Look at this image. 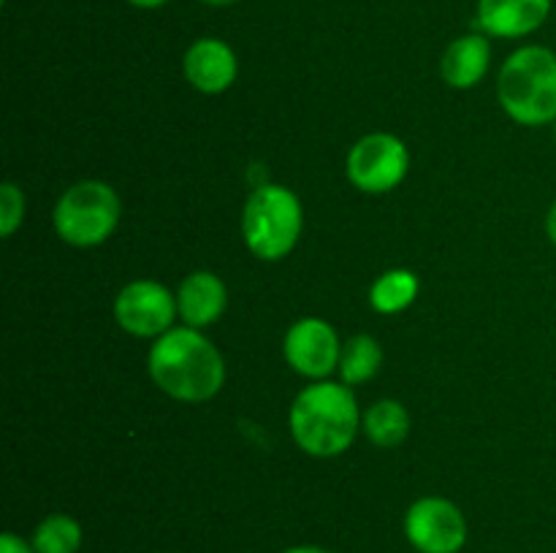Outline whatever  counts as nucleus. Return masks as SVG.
<instances>
[{
    "mask_svg": "<svg viewBox=\"0 0 556 553\" xmlns=\"http://www.w3.org/2000/svg\"><path fill=\"white\" fill-rule=\"evenodd\" d=\"M150 374L163 394L179 401H206L223 388L226 363L199 329H172L152 345Z\"/></svg>",
    "mask_w": 556,
    "mask_h": 553,
    "instance_id": "nucleus-1",
    "label": "nucleus"
},
{
    "mask_svg": "<svg viewBox=\"0 0 556 553\" xmlns=\"http://www.w3.org/2000/svg\"><path fill=\"white\" fill-rule=\"evenodd\" d=\"M291 434L299 448L318 459H331L351 448L358 432L356 396L340 383H315L291 407Z\"/></svg>",
    "mask_w": 556,
    "mask_h": 553,
    "instance_id": "nucleus-2",
    "label": "nucleus"
},
{
    "mask_svg": "<svg viewBox=\"0 0 556 553\" xmlns=\"http://www.w3.org/2000/svg\"><path fill=\"white\" fill-rule=\"evenodd\" d=\"M497 95L519 125L556 123V54L548 47H521L500 68Z\"/></svg>",
    "mask_w": 556,
    "mask_h": 553,
    "instance_id": "nucleus-3",
    "label": "nucleus"
},
{
    "mask_svg": "<svg viewBox=\"0 0 556 553\" xmlns=\"http://www.w3.org/2000/svg\"><path fill=\"white\" fill-rule=\"evenodd\" d=\"M244 244L261 260H280L302 233V204L282 184H261L250 193L242 215Z\"/></svg>",
    "mask_w": 556,
    "mask_h": 553,
    "instance_id": "nucleus-4",
    "label": "nucleus"
},
{
    "mask_svg": "<svg viewBox=\"0 0 556 553\" xmlns=\"http://www.w3.org/2000/svg\"><path fill=\"white\" fill-rule=\"evenodd\" d=\"M119 222V198L106 182H79L60 195L54 206V228L74 247H96L106 242Z\"/></svg>",
    "mask_w": 556,
    "mask_h": 553,
    "instance_id": "nucleus-5",
    "label": "nucleus"
},
{
    "mask_svg": "<svg viewBox=\"0 0 556 553\" xmlns=\"http://www.w3.org/2000/svg\"><path fill=\"white\" fill-rule=\"evenodd\" d=\"M410 155L391 133H369L348 155V179L364 193H389L405 179Z\"/></svg>",
    "mask_w": 556,
    "mask_h": 553,
    "instance_id": "nucleus-6",
    "label": "nucleus"
},
{
    "mask_svg": "<svg viewBox=\"0 0 556 553\" xmlns=\"http://www.w3.org/2000/svg\"><path fill=\"white\" fill-rule=\"evenodd\" d=\"M405 535L418 553H459L467 542V520L448 499L424 497L407 510Z\"/></svg>",
    "mask_w": 556,
    "mask_h": 553,
    "instance_id": "nucleus-7",
    "label": "nucleus"
},
{
    "mask_svg": "<svg viewBox=\"0 0 556 553\" xmlns=\"http://www.w3.org/2000/svg\"><path fill=\"white\" fill-rule=\"evenodd\" d=\"M177 301L161 282L139 280L119 291L114 301V318L134 336H163L172 331Z\"/></svg>",
    "mask_w": 556,
    "mask_h": 553,
    "instance_id": "nucleus-8",
    "label": "nucleus"
},
{
    "mask_svg": "<svg viewBox=\"0 0 556 553\" xmlns=\"http://www.w3.org/2000/svg\"><path fill=\"white\" fill-rule=\"evenodd\" d=\"M286 361L296 369L304 377L320 380L331 374L340 363V339H337L334 329L326 320L304 318L288 329L286 342Z\"/></svg>",
    "mask_w": 556,
    "mask_h": 553,
    "instance_id": "nucleus-9",
    "label": "nucleus"
},
{
    "mask_svg": "<svg viewBox=\"0 0 556 553\" xmlns=\"http://www.w3.org/2000/svg\"><path fill=\"white\" fill-rule=\"evenodd\" d=\"M554 0H478V27L494 38H525L543 27Z\"/></svg>",
    "mask_w": 556,
    "mask_h": 553,
    "instance_id": "nucleus-10",
    "label": "nucleus"
},
{
    "mask_svg": "<svg viewBox=\"0 0 556 553\" xmlns=\"http://www.w3.org/2000/svg\"><path fill=\"white\" fill-rule=\"evenodd\" d=\"M237 54L220 38H199L185 52V76L195 90L215 95L237 81Z\"/></svg>",
    "mask_w": 556,
    "mask_h": 553,
    "instance_id": "nucleus-11",
    "label": "nucleus"
},
{
    "mask_svg": "<svg viewBox=\"0 0 556 553\" xmlns=\"http://www.w3.org/2000/svg\"><path fill=\"white\" fill-rule=\"evenodd\" d=\"M177 309L190 329H204L226 309V285L212 271H193L179 285Z\"/></svg>",
    "mask_w": 556,
    "mask_h": 553,
    "instance_id": "nucleus-12",
    "label": "nucleus"
},
{
    "mask_svg": "<svg viewBox=\"0 0 556 553\" xmlns=\"http://www.w3.org/2000/svg\"><path fill=\"white\" fill-rule=\"evenodd\" d=\"M489 60H492V47H489L486 36L467 33V36L456 38L448 43V49L443 52V63H440L445 85L456 87V90H470L486 76Z\"/></svg>",
    "mask_w": 556,
    "mask_h": 553,
    "instance_id": "nucleus-13",
    "label": "nucleus"
},
{
    "mask_svg": "<svg viewBox=\"0 0 556 553\" xmlns=\"http://www.w3.org/2000/svg\"><path fill=\"white\" fill-rule=\"evenodd\" d=\"M364 434L372 439L378 448H396L400 442H405V437L410 434V415H407L405 407L394 399H383L378 404H372L364 415Z\"/></svg>",
    "mask_w": 556,
    "mask_h": 553,
    "instance_id": "nucleus-14",
    "label": "nucleus"
},
{
    "mask_svg": "<svg viewBox=\"0 0 556 553\" xmlns=\"http://www.w3.org/2000/svg\"><path fill=\"white\" fill-rule=\"evenodd\" d=\"M418 296V276L407 269H391L375 280L369 304L380 314H396L410 307Z\"/></svg>",
    "mask_w": 556,
    "mask_h": 553,
    "instance_id": "nucleus-15",
    "label": "nucleus"
},
{
    "mask_svg": "<svg viewBox=\"0 0 556 553\" xmlns=\"http://www.w3.org/2000/svg\"><path fill=\"white\" fill-rule=\"evenodd\" d=\"M383 363V350H380L378 342L367 334L353 336L345 345L340 358V374L345 385H358L364 380L375 377V372Z\"/></svg>",
    "mask_w": 556,
    "mask_h": 553,
    "instance_id": "nucleus-16",
    "label": "nucleus"
},
{
    "mask_svg": "<svg viewBox=\"0 0 556 553\" xmlns=\"http://www.w3.org/2000/svg\"><path fill=\"white\" fill-rule=\"evenodd\" d=\"M81 548V526L71 515L54 513L36 526L33 551L36 553H76Z\"/></svg>",
    "mask_w": 556,
    "mask_h": 553,
    "instance_id": "nucleus-17",
    "label": "nucleus"
},
{
    "mask_svg": "<svg viewBox=\"0 0 556 553\" xmlns=\"http://www.w3.org/2000/svg\"><path fill=\"white\" fill-rule=\"evenodd\" d=\"M22 217H25V195L14 182H5L0 188V233L11 236L22 222Z\"/></svg>",
    "mask_w": 556,
    "mask_h": 553,
    "instance_id": "nucleus-18",
    "label": "nucleus"
},
{
    "mask_svg": "<svg viewBox=\"0 0 556 553\" xmlns=\"http://www.w3.org/2000/svg\"><path fill=\"white\" fill-rule=\"evenodd\" d=\"M0 553H36V551H33V545H27L22 537H16L14 531H5V535L0 537Z\"/></svg>",
    "mask_w": 556,
    "mask_h": 553,
    "instance_id": "nucleus-19",
    "label": "nucleus"
},
{
    "mask_svg": "<svg viewBox=\"0 0 556 553\" xmlns=\"http://www.w3.org/2000/svg\"><path fill=\"white\" fill-rule=\"evenodd\" d=\"M546 233L548 239L556 244V201L552 204V209H548V217H546Z\"/></svg>",
    "mask_w": 556,
    "mask_h": 553,
    "instance_id": "nucleus-20",
    "label": "nucleus"
},
{
    "mask_svg": "<svg viewBox=\"0 0 556 553\" xmlns=\"http://www.w3.org/2000/svg\"><path fill=\"white\" fill-rule=\"evenodd\" d=\"M125 3L136 5V9H161V5H166L168 0H125Z\"/></svg>",
    "mask_w": 556,
    "mask_h": 553,
    "instance_id": "nucleus-21",
    "label": "nucleus"
},
{
    "mask_svg": "<svg viewBox=\"0 0 556 553\" xmlns=\"http://www.w3.org/2000/svg\"><path fill=\"white\" fill-rule=\"evenodd\" d=\"M282 553H329L326 548H318V545H296V548H288V551Z\"/></svg>",
    "mask_w": 556,
    "mask_h": 553,
    "instance_id": "nucleus-22",
    "label": "nucleus"
},
{
    "mask_svg": "<svg viewBox=\"0 0 556 553\" xmlns=\"http://www.w3.org/2000/svg\"><path fill=\"white\" fill-rule=\"evenodd\" d=\"M201 3H206V5H215V9H226V5H233V3H239V0H201Z\"/></svg>",
    "mask_w": 556,
    "mask_h": 553,
    "instance_id": "nucleus-23",
    "label": "nucleus"
}]
</instances>
